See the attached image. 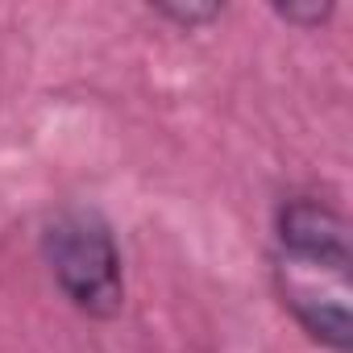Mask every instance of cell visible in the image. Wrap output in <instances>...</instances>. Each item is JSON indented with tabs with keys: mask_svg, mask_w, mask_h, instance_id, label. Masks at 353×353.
<instances>
[{
	"mask_svg": "<svg viewBox=\"0 0 353 353\" xmlns=\"http://www.w3.org/2000/svg\"><path fill=\"white\" fill-rule=\"evenodd\" d=\"M349 266L345 216L316 196L283 200L274 216V287L299 328L332 353H349L353 345Z\"/></svg>",
	"mask_w": 353,
	"mask_h": 353,
	"instance_id": "cell-1",
	"label": "cell"
},
{
	"mask_svg": "<svg viewBox=\"0 0 353 353\" xmlns=\"http://www.w3.org/2000/svg\"><path fill=\"white\" fill-rule=\"evenodd\" d=\"M42 258L59 291L92 320H108L125 303V266L112 225L96 208H63L42 233Z\"/></svg>",
	"mask_w": 353,
	"mask_h": 353,
	"instance_id": "cell-2",
	"label": "cell"
},
{
	"mask_svg": "<svg viewBox=\"0 0 353 353\" xmlns=\"http://www.w3.org/2000/svg\"><path fill=\"white\" fill-rule=\"evenodd\" d=\"M274 17H283L295 30H320L332 17L328 0H287V5H274Z\"/></svg>",
	"mask_w": 353,
	"mask_h": 353,
	"instance_id": "cell-4",
	"label": "cell"
},
{
	"mask_svg": "<svg viewBox=\"0 0 353 353\" xmlns=\"http://www.w3.org/2000/svg\"><path fill=\"white\" fill-rule=\"evenodd\" d=\"M150 9L158 17L174 21L179 30H204V26H212L225 13V5H216V0H158V5H150Z\"/></svg>",
	"mask_w": 353,
	"mask_h": 353,
	"instance_id": "cell-3",
	"label": "cell"
}]
</instances>
